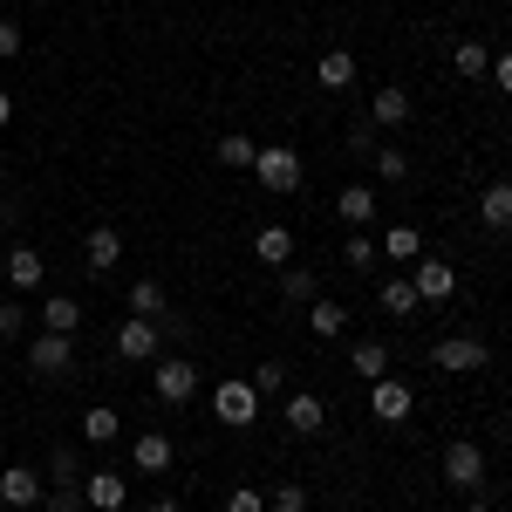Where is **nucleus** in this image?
Returning <instances> with one entry per match:
<instances>
[{
	"instance_id": "obj_11",
	"label": "nucleus",
	"mask_w": 512,
	"mask_h": 512,
	"mask_svg": "<svg viewBox=\"0 0 512 512\" xmlns=\"http://www.w3.org/2000/svg\"><path fill=\"white\" fill-rule=\"evenodd\" d=\"M123 260V239H117V226H89V239H82V267L96 280H110V267Z\"/></svg>"
},
{
	"instance_id": "obj_7",
	"label": "nucleus",
	"mask_w": 512,
	"mask_h": 512,
	"mask_svg": "<svg viewBox=\"0 0 512 512\" xmlns=\"http://www.w3.org/2000/svg\"><path fill=\"white\" fill-rule=\"evenodd\" d=\"M280 424L294 437H315L321 424H328V403H321L315 390H287V403H280Z\"/></svg>"
},
{
	"instance_id": "obj_28",
	"label": "nucleus",
	"mask_w": 512,
	"mask_h": 512,
	"mask_svg": "<svg viewBox=\"0 0 512 512\" xmlns=\"http://www.w3.org/2000/svg\"><path fill=\"white\" fill-rule=\"evenodd\" d=\"M451 69H458V76H492V48H485V41H458V48H451Z\"/></svg>"
},
{
	"instance_id": "obj_5",
	"label": "nucleus",
	"mask_w": 512,
	"mask_h": 512,
	"mask_svg": "<svg viewBox=\"0 0 512 512\" xmlns=\"http://www.w3.org/2000/svg\"><path fill=\"white\" fill-rule=\"evenodd\" d=\"M151 390H158V403H192L198 396V362H185V355H164L158 362V376H151Z\"/></svg>"
},
{
	"instance_id": "obj_41",
	"label": "nucleus",
	"mask_w": 512,
	"mask_h": 512,
	"mask_svg": "<svg viewBox=\"0 0 512 512\" xmlns=\"http://www.w3.org/2000/svg\"><path fill=\"white\" fill-rule=\"evenodd\" d=\"M492 82H499V96H512V48H506V55H492Z\"/></svg>"
},
{
	"instance_id": "obj_33",
	"label": "nucleus",
	"mask_w": 512,
	"mask_h": 512,
	"mask_svg": "<svg viewBox=\"0 0 512 512\" xmlns=\"http://www.w3.org/2000/svg\"><path fill=\"white\" fill-rule=\"evenodd\" d=\"M41 512H89L82 506V485H48L41 492Z\"/></svg>"
},
{
	"instance_id": "obj_37",
	"label": "nucleus",
	"mask_w": 512,
	"mask_h": 512,
	"mask_svg": "<svg viewBox=\"0 0 512 512\" xmlns=\"http://www.w3.org/2000/svg\"><path fill=\"white\" fill-rule=\"evenodd\" d=\"M226 512H267V492L260 485H233L226 492Z\"/></svg>"
},
{
	"instance_id": "obj_14",
	"label": "nucleus",
	"mask_w": 512,
	"mask_h": 512,
	"mask_svg": "<svg viewBox=\"0 0 512 512\" xmlns=\"http://www.w3.org/2000/svg\"><path fill=\"white\" fill-rule=\"evenodd\" d=\"M41 492H48V485H41V472H28V465H7V472H0V499L14 512L41 506Z\"/></svg>"
},
{
	"instance_id": "obj_36",
	"label": "nucleus",
	"mask_w": 512,
	"mask_h": 512,
	"mask_svg": "<svg viewBox=\"0 0 512 512\" xmlns=\"http://www.w3.org/2000/svg\"><path fill=\"white\" fill-rule=\"evenodd\" d=\"M376 171H383V185H403V178H410V158L390 151V144H376Z\"/></svg>"
},
{
	"instance_id": "obj_42",
	"label": "nucleus",
	"mask_w": 512,
	"mask_h": 512,
	"mask_svg": "<svg viewBox=\"0 0 512 512\" xmlns=\"http://www.w3.org/2000/svg\"><path fill=\"white\" fill-rule=\"evenodd\" d=\"M144 512H178V499H171V492H158V499H151Z\"/></svg>"
},
{
	"instance_id": "obj_27",
	"label": "nucleus",
	"mask_w": 512,
	"mask_h": 512,
	"mask_svg": "<svg viewBox=\"0 0 512 512\" xmlns=\"http://www.w3.org/2000/svg\"><path fill=\"white\" fill-rule=\"evenodd\" d=\"M253 158H260V144H253V137H239V130L219 137V164H226V171H253Z\"/></svg>"
},
{
	"instance_id": "obj_32",
	"label": "nucleus",
	"mask_w": 512,
	"mask_h": 512,
	"mask_svg": "<svg viewBox=\"0 0 512 512\" xmlns=\"http://www.w3.org/2000/svg\"><path fill=\"white\" fill-rule=\"evenodd\" d=\"M267 506H274V512H308V485H294V478H280L274 492H267Z\"/></svg>"
},
{
	"instance_id": "obj_39",
	"label": "nucleus",
	"mask_w": 512,
	"mask_h": 512,
	"mask_svg": "<svg viewBox=\"0 0 512 512\" xmlns=\"http://www.w3.org/2000/svg\"><path fill=\"white\" fill-rule=\"evenodd\" d=\"M21 48H28V41H21V28H14V21H0V62H14Z\"/></svg>"
},
{
	"instance_id": "obj_8",
	"label": "nucleus",
	"mask_w": 512,
	"mask_h": 512,
	"mask_svg": "<svg viewBox=\"0 0 512 512\" xmlns=\"http://www.w3.org/2000/svg\"><path fill=\"white\" fill-rule=\"evenodd\" d=\"M212 410H219V424H253V417H260V390H253V383H219V390H212Z\"/></svg>"
},
{
	"instance_id": "obj_21",
	"label": "nucleus",
	"mask_w": 512,
	"mask_h": 512,
	"mask_svg": "<svg viewBox=\"0 0 512 512\" xmlns=\"http://www.w3.org/2000/svg\"><path fill=\"white\" fill-rule=\"evenodd\" d=\"M253 260L287 267V260H294V233H287V226H260V233H253Z\"/></svg>"
},
{
	"instance_id": "obj_29",
	"label": "nucleus",
	"mask_w": 512,
	"mask_h": 512,
	"mask_svg": "<svg viewBox=\"0 0 512 512\" xmlns=\"http://www.w3.org/2000/svg\"><path fill=\"white\" fill-rule=\"evenodd\" d=\"M376 301H383V308H390L396 321H403V315H417V287H410V280H383V287H376Z\"/></svg>"
},
{
	"instance_id": "obj_13",
	"label": "nucleus",
	"mask_w": 512,
	"mask_h": 512,
	"mask_svg": "<svg viewBox=\"0 0 512 512\" xmlns=\"http://www.w3.org/2000/svg\"><path fill=\"white\" fill-rule=\"evenodd\" d=\"M117 355H123V362H151V355H158V321L130 315L117 328Z\"/></svg>"
},
{
	"instance_id": "obj_6",
	"label": "nucleus",
	"mask_w": 512,
	"mask_h": 512,
	"mask_svg": "<svg viewBox=\"0 0 512 512\" xmlns=\"http://www.w3.org/2000/svg\"><path fill=\"white\" fill-rule=\"evenodd\" d=\"M444 485H451V492H478V485H485V451L458 437V444L444 451Z\"/></svg>"
},
{
	"instance_id": "obj_12",
	"label": "nucleus",
	"mask_w": 512,
	"mask_h": 512,
	"mask_svg": "<svg viewBox=\"0 0 512 512\" xmlns=\"http://www.w3.org/2000/svg\"><path fill=\"white\" fill-rule=\"evenodd\" d=\"M335 212H342V226L369 233V226H376V212H383V205H376V185H342V192H335Z\"/></svg>"
},
{
	"instance_id": "obj_26",
	"label": "nucleus",
	"mask_w": 512,
	"mask_h": 512,
	"mask_svg": "<svg viewBox=\"0 0 512 512\" xmlns=\"http://www.w3.org/2000/svg\"><path fill=\"white\" fill-rule=\"evenodd\" d=\"M41 478H55V485H82V451L76 444H48V472Z\"/></svg>"
},
{
	"instance_id": "obj_43",
	"label": "nucleus",
	"mask_w": 512,
	"mask_h": 512,
	"mask_svg": "<svg viewBox=\"0 0 512 512\" xmlns=\"http://www.w3.org/2000/svg\"><path fill=\"white\" fill-rule=\"evenodd\" d=\"M7 123H14V96L0 89V130H7Z\"/></svg>"
},
{
	"instance_id": "obj_23",
	"label": "nucleus",
	"mask_w": 512,
	"mask_h": 512,
	"mask_svg": "<svg viewBox=\"0 0 512 512\" xmlns=\"http://www.w3.org/2000/svg\"><path fill=\"white\" fill-rule=\"evenodd\" d=\"M41 274H48V267H41L35 246H7V280H14L21 294H28V287H41Z\"/></svg>"
},
{
	"instance_id": "obj_16",
	"label": "nucleus",
	"mask_w": 512,
	"mask_h": 512,
	"mask_svg": "<svg viewBox=\"0 0 512 512\" xmlns=\"http://www.w3.org/2000/svg\"><path fill=\"white\" fill-rule=\"evenodd\" d=\"M171 458H178V444H171L164 431H144L137 444H130V465H137V472H171Z\"/></svg>"
},
{
	"instance_id": "obj_24",
	"label": "nucleus",
	"mask_w": 512,
	"mask_h": 512,
	"mask_svg": "<svg viewBox=\"0 0 512 512\" xmlns=\"http://www.w3.org/2000/svg\"><path fill=\"white\" fill-rule=\"evenodd\" d=\"M123 417L110 410V403H96V410H82V444H117Z\"/></svg>"
},
{
	"instance_id": "obj_3",
	"label": "nucleus",
	"mask_w": 512,
	"mask_h": 512,
	"mask_svg": "<svg viewBox=\"0 0 512 512\" xmlns=\"http://www.w3.org/2000/svg\"><path fill=\"white\" fill-rule=\"evenodd\" d=\"M485 362H492V349L478 335H444V342H431V369H444V376H472Z\"/></svg>"
},
{
	"instance_id": "obj_31",
	"label": "nucleus",
	"mask_w": 512,
	"mask_h": 512,
	"mask_svg": "<svg viewBox=\"0 0 512 512\" xmlns=\"http://www.w3.org/2000/svg\"><path fill=\"white\" fill-rule=\"evenodd\" d=\"M383 253H390V260H424V239H417V226H390V233H383Z\"/></svg>"
},
{
	"instance_id": "obj_22",
	"label": "nucleus",
	"mask_w": 512,
	"mask_h": 512,
	"mask_svg": "<svg viewBox=\"0 0 512 512\" xmlns=\"http://www.w3.org/2000/svg\"><path fill=\"white\" fill-rule=\"evenodd\" d=\"M349 369L362 376V383H383V376H390V349H383V342H355Z\"/></svg>"
},
{
	"instance_id": "obj_4",
	"label": "nucleus",
	"mask_w": 512,
	"mask_h": 512,
	"mask_svg": "<svg viewBox=\"0 0 512 512\" xmlns=\"http://www.w3.org/2000/svg\"><path fill=\"white\" fill-rule=\"evenodd\" d=\"M410 410H417V390H410L403 376L369 383V417H376V424H410Z\"/></svg>"
},
{
	"instance_id": "obj_19",
	"label": "nucleus",
	"mask_w": 512,
	"mask_h": 512,
	"mask_svg": "<svg viewBox=\"0 0 512 512\" xmlns=\"http://www.w3.org/2000/svg\"><path fill=\"white\" fill-rule=\"evenodd\" d=\"M342 328H349V308H342V301H328V294H315V301H308V335L335 342Z\"/></svg>"
},
{
	"instance_id": "obj_45",
	"label": "nucleus",
	"mask_w": 512,
	"mask_h": 512,
	"mask_svg": "<svg viewBox=\"0 0 512 512\" xmlns=\"http://www.w3.org/2000/svg\"><path fill=\"white\" fill-rule=\"evenodd\" d=\"M506 451H512V431H506Z\"/></svg>"
},
{
	"instance_id": "obj_46",
	"label": "nucleus",
	"mask_w": 512,
	"mask_h": 512,
	"mask_svg": "<svg viewBox=\"0 0 512 512\" xmlns=\"http://www.w3.org/2000/svg\"><path fill=\"white\" fill-rule=\"evenodd\" d=\"M0 164H7V151H0Z\"/></svg>"
},
{
	"instance_id": "obj_9",
	"label": "nucleus",
	"mask_w": 512,
	"mask_h": 512,
	"mask_svg": "<svg viewBox=\"0 0 512 512\" xmlns=\"http://www.w3.org/2000/svg\"><path fill=\"white\" fill-rule=\"evenodd\" d=\"M417 274H410V287H417V301H451L458 294V267L451 260H410Z\"/></svg>"
},
{
	"instance_id": "obj_15",
	"label": "nucleus",
	"mask_w": 512,
	"mask_h": 512,
	"mask_svg": "<svg viewBox=\"0 0 512 512\" xmlns=\"http://www.w3.org/2000/svg\"><path fill=\"white\" fill-rule=\"evenodd\" d=\"M478 219H485V233H506L512 226V178H492L478 192Z\"/></svg>"
},
{
	"instance_id": "obj_2",
	"label": "nucleus",
	"mask_w": 512,
	"mask_h": 512,
	"mask_svg": "<svg viewBox=\"0 0 512 512\" xmlns=\"http://www.w3.org/2000/svg\"><path fill=\"white\" fill-rule=\"evenodd\" d=\"M253 178H260L267 192H301L308 164H301V151H287V144H267V151L253 158Z\"/></svg>"
},
{
	"instance_id": "obj_40",
	"label": "nucleus",
	"mask_w": 512,
	"mask_h": 512,
	"mask_svg": "<svg viewBox=\"0 0 512 512\" xmlns=\"http://www.w3.org/2000/svg\"><path fill=\"white\" fill-rule=\"evenodd\" d=\"M349 144L362 151V158H376V123H355V130H349Z\"/></svg>"
},
{
	"instance_id": "obj_30",
	"label": "nucleus",
	"mask_w": 512,
	"mask_h": 512,
	"mask_svg": "<svg viewBox=\"0 0 512 512\" xmlns=\"http://www.w3.org/2000/svg\"><path fill=\"white\" fill-rule=\"evenodd\" d=\"M376 260H383V246H376L369 233H349V246H342V267H355V274H369Z\"/></svg>"
},
{
	"instance_id": "obj_1",
	"label": "nucleus",
	"mask_w": 512,
	"mask_h": 512,
	"mask_svg": "<svg viewBox=\"0 0 512 512\" xmlns=\"http://www.w3.org/2000/svg\"><path fill=\"white\" fill-rule=\"evenodd\" d=\"M28 369H35L41 383H62V376H76V335H48V328H41L35 342H28Z\"/></svg>"
},
{
	"instance_id": "obj_34",
	"label": "nucleus",
	"mask_w": 512,
	"mask_h": 512,
	"mask_svg": "<svg viewBox=\"0 0 512 512\" xmlns=\"http://www.w3.org/2000/svg\"><path fill=\"white\" fill-rule=\"evenodd\" d=\"M280 294L308 308V301H315V274H308V267H287V274H280Z\"/></svg>"
},
{
	"instance_id": "obj_44",
	"label": "nucleus",
	"mask_w": 512,
	"mask_h": 512,
	"mask_svg": "<svg viewBox=\"0 0 512 512\" xmlns=\"http://www.w3.org/2000/svg\"><path fill=\"white\" fill-rule=\"evenodd\" d=\"M472 512H506V506H472Z\"/></svg>"
},
{
	"instance_id": "obj_10",
	"label": "nucleus",
	"mask_w": 512,
	"mask_h": 512,
	"mask_svg": "<svg viewBox=\"0 0 512 512\" xmlns=\"http://www.w3.org/2000/svg\"><path fill=\"white\" fill-rule=\"evenodd\" d=\"M82 506L89 512H123L130 506V485L117 472H82Z\"/></svg>"
},
{
	"instance_id": "obj_25",
	"label": "nucleus",
	"mask_w": 512,
	"mask_h": 512,
	"mask_svg": "<svg viewBox=\"0 0 512 512\" xmlns=\"http://www.w3.org/2000/svg\"><path fill=\"white\" fill-rule=\"evenodd\" d=\"M130 315H144V321L171 315V308H164V280H130Z\"/></svg>"
},
{
	"instance_id": "obj_35",
	"label": "nucleus",
	"mask_w": 512,
	"mask_h": 512,
	"mask_svg": "<svg viewBox=\"0 0 512 512\" xmlns=\"http://www.w3.org/2000/svg\"><path fill=\"white\" fill-rule=\"evenodd\" d=\"M246 383H253L260 396H280V390H287V362H260V369H253Z\"/></svg>"
},
{
	"instance_id": "obj_18",
	"label": "nucleus",
	"mask_w": 512,
	"mask_h": 512,
	"mask_svg": "<svg viewBox=\"0 0 512 512\" xmlns=\"http://www.w3.org/2000/svg\"><path fill=\"white\" fill-rule=\"evenodd\" d=\"M41 328H48V335H76L82 328V301L76 294H48V301H41Z\"/></svg>"
},
{
	"instance_id": "obj_38",
	"label": "nucleus",
	"mask_w": 512,
	"mask_h": 512,
	"mask_svg": "<svg viewBox=\"0 0 512 512\" xmlns=\"http://www.w3.org/2000/svg\"><path fill=\"white\" fill-rule=\"evenodd\" d=\"M21 328H28V308L21 301H0V342H14Z\"/></svg>"
},
{
	"instance_id": "obj_20",
	"label": "nucleus",
	"mask_w": 512,
	"mask_h": 512,
	"mask_svg": "<svg viewBox=\"0 0 512 512\" xmlns=\"http://www.w3.org/2000/svg\"><path fill=\"white\" fill-rule=\"evenodd\" d=\"M369 123H376V130L410 123V96H403V89H376V96H369Z\"/></svg>"
},
{
	"instance_id": "obj_17",
	"label": "nucleus",
	"mask_w": 512,
	"mask_h": 512,
	"mask_svg": "<svg viewBox=\"0 0 512 512\" xmlns=\"http://www.w3.org/2000/svg\"><path fill=\"white\" fill-rule=\"evenodd\" d=\"M315 82L328 89V96H342V89L355 82V55H349V48H321V62H315Z\"/></svg>"
}]
</instances>
